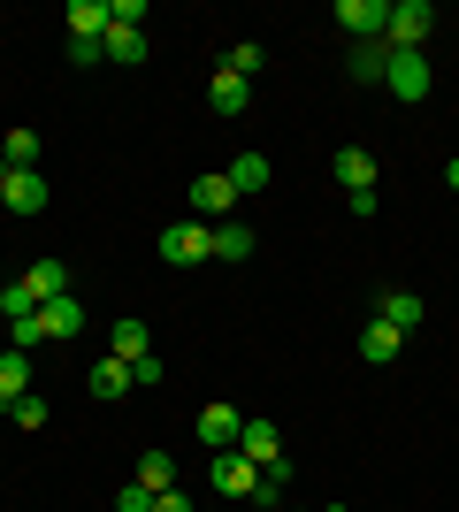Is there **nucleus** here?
I'll list each match as a JSON object with an SVG mask.
<instances>
[{
	"label": "nucleus",
	"mask_w": 459,
	"mask_h": 512,
	"mask_svg": "<svg viewBox=\"0 0 459 512\" xmlns=\"http://www.w3.org/2000/svg\"><path fill=\"white\" fill-rule=\"evenodd\" d=\"M337 23L352 31V46H375L391 23V0H337Z\"/></svg>",
	"instance_id": "nucleus-5"
},
{
	"label": "nucleus",
	"mask_w": 459,
	"mask_h": 512,
	"mask_svg": "<svg viewBox=\"0 0 459 512\" xmlns=\"http://www.w3.org/2000/svg\"><path fill=\"white\" fill-rule=\"evenodd\" d=\"M100 54H108V62H123V69H138V62H146V31H123V23H108Z\"/></svg>",
	"instance_id": "nucleus-20"
},
{
	"label": "nucleus",
	"mask_w": 459,
	"mask_h": 512,
	"mask_svg": "<svg viewBox=\"0 0 459 512\" xmlns=\"http://www.w3.org/2000/svg\"><path fill=\"white\" fill-rule=\"evenodd\" d=\"M398 344H406V337H398L391 321H368V329H360V360H368V367H391Z\"/></svg>",
	"instance_id": "nucleus-15"
},
{
	"label": "nucleus",
	"mask_w": 459,
	"mask_h": 512,
	"mask_svg": "<svg viewBox=\"0 0 459 512\" xmlns=\"http://www.w3.org/2000/svg\"><path fill=\"white\" fill-rule=\"evenodd\" d=\"M222 69H238V77H261V69H268V46H261V39H238Z\"/></svg>",
	"instance_id": "nucleus-27"
},
{
	"label": "nucleus",
	"mask_w": 459,
	"mask_h": 512,
	"mask_svg": "<svg viewBox=\"0 0 459 512\" xmlns=\"http://www.w3.org/2000/svg\"><path fill=\"white\" fill-rule=\"evenodd\" d=\"M253 253V230L245 222H215V260H245Z\"/></svg>",
	"instance_id": "nucleus-26"
},
{
	"label": "nucleus",
	"mask_w": 459,
	"mask_h": 512,
	"mask_svg": "<svg viewBox=\"0 0 459 512\" xmlns=\"http://www.w3.org/2000/svg\"><path fill=\"white\" fill-rule=\"evenodd\" d=\"M429 31H437V8H429V0H391V23H383V46H391V54H421Z\"/></svg>",
	"instance_id": "nucleus-1"
},
{
	"label": "nucleus",
	"mask_w": 459,
	"mask_h": 512,
	"mask_svg": "<svg viewBox=\"0 0 459 512\" xmlns=\"http://www.w3.org/2000/svg\"><path fill=\"white\" fill-rule=\"evenodd\" d=\"M0 153H8V169H39V130H8V138H0Z\"/></svg>",
	"instance_id": "nucleus-24"
},
{
	"label": "nucleus",
	"mask_w": 459,
	"mask_h": 512,
	"mask_svg": "<svg viewBox=\"0 0 459 512\" xmlns=\"http://www.w3.org/2000/svg\"><path fill=\"white\" fill-rule=\"evenodd\" d=\"M222 176H230V184H238V199H245V192H268V176H276V169H268V153H238Z\"/></svg>",
	"instance_id": "nucleus-21"
},
{
	"label": "nucleus",
	"mask_w": 459,
	"mask_h": 512,
	"mask_svg": "<svg viewBox=\"0 0 459 512\" xmlns=\"http://www.w3.org/2000/svg\"><path fill=\"white\" fill-rule=\"evenodd\" d=\"M31 398V352H0V406Z\"/></svg>",
	"instance_id": "nucleus-19"
},
{
	"label": "nucleus",
	"mask_w": 459,
	"mask_h": 512,
	"mask_svg": "<svg viewBox=\"0 0 459 512\" xmlns=\"http://www.w3.org/2000/svg\"><path fill=\"white\" fill-rule=\"evenodd\" d=\"M131 375H138V390H153V383H169V367L153 360V352H146V360H138V367H131Z\"/></svg>",
	"instance_id": "nucleus-33"
},
{
	"label": "nucleus",
	"mask_w": 459,
	"mask_h": 512,
	"mask_svg": "<svg viewBox=\"0 0 459 512\" xmlns=\"http://www.w3.org/2000/svg\"><path fill=\"white\" fill-rule=\"evenodd\" d=\"M39 329H46V344H69L77 329H85V299L69 291V299H46L39 306Z\"/></svg>",
	"instance_id": "nucleus-9"
},
{
	"label": "nucleus",
	"mask_w": 459,
	"mask_h": 512,
	"mask_svg": "<svg viewBox=\"0 0 459 512\" xmlns=\"http://www.w3.org/2000/svg\"><path fill=\"white\" fill-rule=\"evenodd\" d=\"M444 184H452V192H459V161H452V169H444Z\"/></svg>",
	"instance_id": "nucleus-35"
},
{
	"label": "nucleus",
	"mask_w": 459,
	"mask_h": 512,
	"mask_svg": "<svg viewBox=\"0 0 459 512\" xmlns=\"http://www.w3.org/2000/svg\"><path fill=\"white\" fill-rule=\"evenodd\" d=\"M238 451L253 459V467H268V459H284V428H276V421H245Z\"/></svg>",
	"instance_id": "nucleus-14"
},
{
	"label": "nucleus",
	"mask_w": 459,
	"mask_h": 512,
	"mask_svg": "<svg viewBox=\"0 0 459 512\" xmlns=\"http://www.w3.org/2000/svg\"><path fill=\"white\" fill-rule=\"evenodd\" d=\"M161 260H176V268H192V260H215V222H199V214L169 222V230H161Z\"/></svg>",
	"instance_id": "nucleus-2"
},
{
	"label": "nucleus",
	"mask_w": 459,
	"mask_h": 512,
	"mask_svg": "<svg viewBox=\"0 0 459 512\" xmlns=\"http://www.w3.org/2000/svg\"><path fill=\"white\" fill-rule=\"evenodd\" d=\"M375 321H391L398 337H406V329H421V299L414 291H383V299H375Z\"/></svg>",
	"instance_id": "nucleus-16"
},
{
	"label": "nucleus",
	"mask_w": 459,
	"mask_h": 512,
	"mask_svg": "<svg viewBox=\"0 0 459 512\" xmlns=\"http://www.w3.org/2000/svg\"><path fill=\"white\" fill-rule=\"evenodd\" d=\"M230 207H238V184H230V176H199L192 184V214L199 222H230Z\"/></svg>",
	"instance_id": "nucleus-7"
},
{
	"label": "nucleus",
	"mask_w": 459,
	"mask_h": 512,
	"mask_svg": "<svg viewBox=\"0 0 459 512\" xmlns=\"http://www.w3.org/2000/svg\"><path fill=\"white\" fill-rule=\"evenodd\" d=\"M0 314H8V321H23V314H39V299H31V291H23V276H16V283H0Z\"/></svg>",
	"instance_id": "nucleus-28"
},
{
	"label": "nucleus",
	"mask_w": 459,
	"mask_h": 512,
	"mask_svg": "<svg viewBox=\"0 0 459 512\" xmlns=\"http://www.w3.org/2000/svg\"><path fill=\"white\" fill-rule=\"evenodd\" d=\"M115 512H153V490H138V482H123V490H115Z\"/></svg>",
	"instance_id": "nucleus-31"
},
{
	"label": "nucleus",
	"mask_w": 459,
	"mask_h": 512,
	"mask_svg": "<svg viewBox=\"0 0 459 512\" xmlns=\"http://www.w3.org/2000/svg\"><path fill=\"white\" fill-rule=\"evenodd\" d=\"M0 184H8V153H0Z\"/></svg>",
	"instance_id": "nucleus-36"
},
{
	"label": "nucleus",
	"mask_w": 459,
	"mask_h": 512,
	"mask_svg": "<svg viewBox=\"0 0 459 512\" xmlns=\"http://www.w3.org/2000/svg\"><path fill=\"white\" fill-rule=\"evenodd\" d=\"M8 413H16V428H46V398H39V390H31V398H16Z\"/></svg>",
	"instance_id": "nucleus-29"
},
{
	"label": "nucleus",
	"mask_w": 459,
	"mask_h": 512,
	"mask_svg": "<svg viewBox=\"0 0 459 512\" xmlns=\"http://www.w3.org/2000/svg\"><path fill=\"white\" fill-rule=\"evenodd\" d=\"M207 474H215V490L230 497V505H245V497L261 490V467H253L245 451H215V459H207Z\"/></svg>",
	"instance_id": "nucleus-4"
},
{
	"label": "nucleus",
	"mask_w": 459,
	"mask_h": 512,
	"mask_svg": "<svg viewBox=\"0 0 459 512\" xmlns=\"http://www.w3.org/2000/svg\"><path fill=\"white\" fill-rule=\"evenodd\" d=\"M429 85H437V77H429V54H391V62H383V92H391V100L421 107Z\"/></svg>",
	"instance_id": "nucleus-3"
},
{
	"label": "nucleus",
	"mask_w": 459,
	"mask_h": 512,
	"mask_svg": "<svg viewBox=\"0 0 459 512\" xmlns=\"http://www.w3.org/2000/svg\"><path fill=\"white\" fill-rule=\"evenodd\" d=\"M108 352H115V360H146V352H153V344H146V321H115V329H108Z\"/></svg>",
	"instance_id": "nucleus-22"
},
{
	"label": "nucleus",
	"mask_w": 459,
	"mask_h": 512,
	"mask_svg": "<svg viewBox=\"0 0 459 512\" xmlns=\"http://www.w3.org/2000/svg\"><path fill=\"white\" fill-rule=\"evenodd\" d=\"M238 436H245L238 406H199V444H207V451H238Z\"/></svg>",
	"instance_id": "nucleus-6"
},
{
	"label": "nucleus",
	"mask_w": 459,
	"mask_h": 512,
	"mask_svg": "<svg viewBox=\"0 0 459 512\" xmlns=\"http://www.w3.org/2000/svg\"><path fill=\"white\" fill-rule=\"evenodd\" d=\"M69 62H77V69H100V62H108V54H100V46H92V39H69Z\"/></svg>",
	"instance_id": "nucleus-32"
},
{
	"label": "nucleus",
	"mask_w": 459,
	"mask_h": 512,
	"mask_svg": "<svg viewBox=\"0 0 459 512\" xmlns=\"http://www.w3.org/2000/svg\"><path fill=\"white\" fill-rule=\"evenodd\" d=\"M284 490H291V451L261 467V490H253V505H261V512H284Z\"/></svg>",
	"instance_id": "nucleus-18"
},
{
	"label": "nucleus",
	"mask_w": 459,
	"mask_h": 512,
	"mask_svg": "<svg viewBox=\"0 0 459 512\" xmlns=\"http://www.w3.org/2000/svg\"><path fill=\"white\" fill-rule=\"evenodd\" d=\"M108 23H123V31H146V0H115Z\"/></svg>",
	"instance_id": "nucleus-30"
},
{
	"label": "nucleus",
	"mask_w": 459,
	"mask_h": 512,
	"mask_svg": "<svg viewBox=\"0 0 459 512\" xmlns=\"http://www.w3.org/2000/svg\"><path fill=\"white\" fill-rule=\"evenodd\" d=\"M85 390H92V398H131V390H138V375H131V360H115V352H108V360H92Z\"/></svg>",
	"instance_id": "nucleus-11"
},
{
	"label": "nucleus",
	"mask_w": 459,
	"mask_h": 512,
	"mask_svg": "<svg viewBox=\"0 0 459 512\" xmlns=\"http://www.w3.org/2000/svg\"><path fill=\"white\" fill-rule=\"evenodd\" d=\"M138 490H153V497L176 490V459L169 451H146V459H138Z\"/></svg>",
	"instance_id": "nucleus-23"
},
{
	"label": "nucleus",
	"mask_w": 459,
	"mask_h": 512,
	"mask_svg": "<svg viewBox=\"0 0 459 512\" xmlns=\"http://www.w3.org/2000/svg\"><path fill=\"white\" fill-rule=\"evenodd\" d=\"M23 291H31V299H69V268L62 260H31V268H23Z\"/></svg>",
	"instance_id": "nucleus-13"
},
{
	"label": "nucleus",
	"mask_w": 459,
	"mask_h": 512,
	"mask_svg": "<svg viewBox=\"0 0 459 512\" xmlns=\"http://www.w3.org/2000/svg\"><path fill=\"white\" fill-rule=\"evenodd\" d=\"M383 62H391V46H383V39L352 46V77H360V85H383Z\"/></svg>",
	"instance_id": "nucleus-25"
},
{
	"label": "nucleus",
	"mask_w": 459,
	"mask_h": 512,
	"mask_svg": "<svg viewBox=\"0 0 459 512\" xmlns=\"http://www.w3.org/2000/svg\"><path fill=\"white\" fill-rule=\"evenodd\" d=\"M0 199H8V214H39L46 207V169H8Z\"/></svg>",
	"instance_id": "nucleus-10"
},
{
	"label": "nucleus",
	"mask_w": 459,
	"mask_h": 512,
	"mask_svg": "<svg viewBox=\"0 0 459 512\" xmlns=\"http://www.w3.org/2000/svg\"><path fill=\"white\" fill-rule=\"evenodd\" d=\"M245 100H253V85H245L238 69H215V85H207V107H215L222 123H230V115H245Z\"/></svg>",
	"instance_id": "nucleus-12"
},
{
	"label": "nucleus",
	"mask_w": 459,
	"mask_h": 512,
	"mask_svg": "<svg viewBox=\"0 0 459 512\" xmlns=\"http://www.w3.org/2000/svg\"><path fill=\"white\" fill-rule=\"evenodd\" d=\"M329 176H337L345 192H375V153L368 146H337L329 153Z\"/></svg>",
	"instance_id": "nucleus-8"
},
{
	"label": "nucleus",
	"mask_w": 459,
	"mask_h": 512,
	"mask_svg": "<svg viewBox=\"0 0 459 512\" xmlns=\"http://www.w3.org/2000/svg\"><path fill=\"white\" fill-rule=\"evenodd\" d=\"M69 39H92V46H100V39H108V8H100V0H69Z\"/></svg>",
	"instance_id": "nucleus-17"
},
{
	"label": "nucleus",
	"mask_w": 459,
	"mask_h": 512,
	"mask_svg": "<svg viewBox=\"0 0 459 512\" xmlns=\"http://www.w3.org/2000/svg\"><path fill=\"white\" fill-rule=\"evenodd\" d=\"M153 512H199V505H192L184 490H161V497H153Z\"/></svg>",
	"instance_id": "nucleus-34"
}]
</instances>
